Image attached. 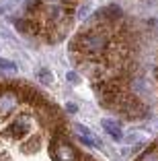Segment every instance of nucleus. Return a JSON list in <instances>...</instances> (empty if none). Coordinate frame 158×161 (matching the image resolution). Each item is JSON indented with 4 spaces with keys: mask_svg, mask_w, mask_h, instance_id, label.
<instances>
[{
    "mask_svg": "<svg viewBox=\"0 0 158 161\" xmlns=\"http://www.w3.org/2000/svg\"><path fill=\"white\" fill-rule=\"evenodd\" d=\"M154 72H156V75H154V80H156V89H158V62H156V66H154Z\"/></svg>",
    "mask_w": 158,
    "mask_h": 161,
    "instance_id": "obj_3",
    "label": "nucleus"
},
{
    "mask_svg": "<svg viewBox=\"0 0 158 161\" xmlns=\"http://www.w3.org/2000/svg\"><path fill=\"white\" fill-rule=\"evenodd\" d=\"M135 161H158V142H154L148 151H144Z\"/></svg>",
    "mask_w": 158,
    "mask_h": 161,
    "instance_id": "obj_2",
    "label": "nucleus"
},
{
    "mask_svg": "<svg viewBox=\"0 0 158 161\" xmlns=\"http://www.w3.org/2000/svg\"><path fill=\"white\" fill-rule=\"evenodd\" d=\"M76 62L94 85V91L109 109L125 118H142L146 105L135 87L142 68L138 58L142 54L135 29L125 23L121 14L107 17L97 13L80 29L70 47Z\"/></svg>",
    "mask_w": 158,
    "mask_h": 161,
    "instance_id": "obj_1",
    "label": "nucleus"
}]
</instances>
